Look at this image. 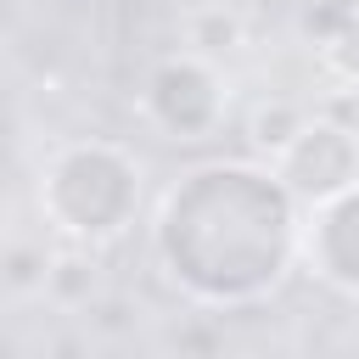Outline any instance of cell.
<instances>
[{"label":"cell","mask_w":359,"mask_h":359,"mask_svg":"<svg viewBox=\"0 0 359 359\" xmlns=\"http://www.w3.org/2000/svg\"><path fill=\"white\" fill-rule=\"evenodd\" d=\"M303 208L252 157H219L180 174L151 219L163 280L196 309L230 314L264 303L297 269Z\"/></svg>","instance_id":"1"},{"label":"cell","mask_w":359,"mask_h":359,"mask_svg":"<svg viewBox=\"0 0 359 359\" xmlns=\"http://www.w3.org/2000/svg\"><path fill=\"white\" fill-rule=\"evenodd\" d=\"M309 112H314V107H303V101H292V95H264V101H252V112H247V146L269 163V157L309 123Z\"/></svg>","instance_id":"8"},{"label":"cell","mask_w":359,"mask_h":359,"mask_svg":"<svg viewBox=\"0 0 359 359\" xmlns=\"http://www.w3.org/2000/svg\"><path fill=\"white\" fill-rule=\"evenodd\" d=\"M297 264L314 280H325L331 292L359 297V185L303 213Z\"/></svg>","instance_id":"5"},{"label":"cell","mask_w":359,"mask_h":359,"mask_svg":"<svg viewBox=\"0 0 359 359\" xmlns=\"http://www.w3.org/2000/svg\"><path fill=\"white\" fill-rule=\"evenodd\" d=\"M101 286V264H95V247H73V241H56L50 247V264H45V292L56 309H84Z\"/></svg>","instance_id":"7"},{"label":"cell","mask_w":359,"mask_h":359,"mask_svg":"<svg viewBox=\"0 0 359 359\" xmlns=\"http://www.w3.org/2000/svg\"><path fill=\"white\" fill-rule=\"evenodd\" d=\"M224 107H230L224 73H219V62H208L196 50H174V56L151 62V73L140 84V112L168 140H208V135H219Z\"/></svg>","instance_id":"3"},{"label":"cell","mask_w":359,"mask_h":359,"mask_svg":"<svg viewBox=\"0 0 359 359\" xmlns=\"http://www.w3.org/2000/svg\"><path fill=\"white\" fill-rule=\"evenodd\" d=\"M269 174L309 213V208H320V202H331V196L359 185V129L309 112V123L269 157Z\"/></svg>","instance_id":"4"},{"label":"cell","mask_w":359,"mask_h":359,"mask_svg":"<svg viewBox=\"0 0 359 359\" xmlns=\"http://www.w3.org/2000/svg\"><path fill=\"white\" fill-rule=\"evenodd\" d=\"M45 264H50V247L45 241H34V236L0 241V286L6 292H17V297L45 292Z\"/></svg>","instance_id":"10"},{"label":"cell","mask_w":359,"mask_h":359,"mask_svg":"<svg viewBox=\"0 0 359 359\" xmlns=\"http://www.w3.org/2000/svg\"><path fill=\"white\" fill-rule=\"evenodd\" d=\"M140 157L107 135L62 140L39 168V219L56 241L107 247L140 213Z\"/></svg>","instance_id":"2"},{"label":"cell","mask_w":359,"mask_h":359,"mask_svg":"<svg viewBox=\"0 0 359 359\" xmlns=\"http://www.w3.org/2000/svg\"><path fill=\"white\" fill-rule=\"evenodd\" d=\"M303 28L314 34L320 67H325L342 90H359V0H331V6L309 11Z\"/></svg>","instance_id":"6"},{"label":"cell","mask_w":359,"mask_h":359,"mask_svg":"<svg viewBox=\"0 0 359 359\" xmlns=\"http://www.w3.org/2000/svg\"><path fill=\"white\" fill-rule=\"evenodd\" d=\"M168 348H174V359H224L230 353V337H224V325H219L213 309H191L168 331Z\"/></svg>","instance_id":"11"},{"label":"cell","mask_w":359,"mask_h":359,"mask_svg":"<svg viewBox=\"0 0 359 359\" xmlns=\"http://www.w3.org/2000/svg\"><path fill=\"white\" fill-rule=\"evenodd\" d=\"M241 39H247V22H241V11H230V6H191L185 11V50H196V56H230V50H241Z\"/></svg>","instance_id":"9"}]
</instances>
